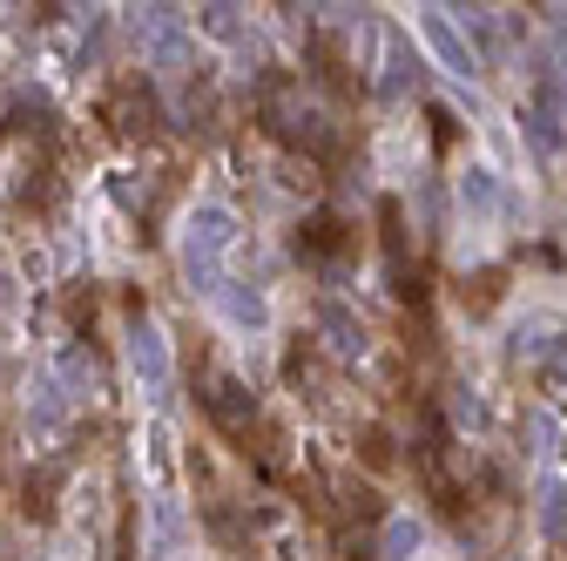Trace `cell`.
I'll list each match as a JSON object with an SVG mask.
<instances>
[{"instance_id":"cell-1","label":"cell","mask_w":567,"mask_h":561,"mask_svg":"<svg viewBox=\"0 0 567 561\" xmlns=\"http://www.w3.org/2000/svg\"><path fill=\"white\" fill-rule=\"evenodd\" d=\"M230 244H237V217L230 210H217V203H203L196 217H189V244H183V264H189V277L203 292H224V257H230Z\"/></svg>"},{"instance_id":"cell-2","label":"cell","mask_w":567,"mask_h":561,"mask_svg":"<svg viewBox=\"0 0 567 561\" xmlns=\"http://www.w3.org/2000/svg\"><path fill=\"white\" fill-rule=\"evenodd\" d=\"M102 122H109L115 135H156V122H163L156 89L142 82V75H115L109 95H102Z\"/></svg>"},{"instance_id":"cell-3","label":"cell","mask_w":567,"mask_h":561,"mask_svg":"<svg viewBox=\"0 0 567 561\" xmlns=\"http://www.w3.org/2000/svg\"><path fill=\"white\" fill-rule=\"evenodd\" d=\"M203 412L217 419L230 440H250V434H257V399H250L244 379H209V386H203Z\"/></svg>"},{"instance_id":"cell-4","label":"cell","mask_w":567,"mask_h":561,"mask_svg":"<svg viewBox=\"0 0 567 561\" xmlns=\"http://www.w3.org/2000/svg\"><path fill=\"white\" fill-rule=\"evenodd\" d=\"M128 366H135V379H142V392H150V399H163L169 392V345H163V332L150 325V318H135L128 325Z\"/></svg>"},{"instance_id":"cell-5","label":"cell","mask_w":567,"mask_h":561,"mask_svg":"<svg viewBox=\"0 0 567 561\" xmlns=\"http://www.w3.org/2000/svg\"><path fill=\"white\" fill-rule=\"evenodd\" d=\"M344 251H351V231H344V217H331V210H311V217L298 224V257L331 264V257H344Z\"/></svg>"},{"instance_id":"cell-6","label":"cell","mask_w":567,"mask_h":561,"mask_svg":"<svg viewBox=\"0 0 567 561\" xmlns=\"http://www.w3.org/2000/svg\"><path fill=\"white\" fill-rule=\"evenodd\" d=\"M419 28H425V41H433V54L453 68V75H473V54H466V41L453 34V21H446V14H419Z\"/></svg>"},{"instance_id":"cell-7","label":"cell","mask_w":567,"mask_h":561,"mask_svg":"<svg viewBox=\"0 0 567 561\" xmlns=\"http://www.w3.org/2000/svg\"><path fill=\"white\" fill-rule=\"evenodd\" d=\"M318 325L331 332V345H338V353H344V359H359V353H365V325H359V318H351L344 305H324V312H318Z\"/></svg>"},{"instance_id":"cell-8","label":"cell","mask_w":567,"mask_h":561,"mask_svg":"<svg viewBox=\"0 0 567 561\" xmlns=\"http://www.w3.org/2000/svg\"><path fill=\"white\" fill-rule=\"evenodd\" d=\"M501 292H507V271L493 264V271H473L466 285H460V305L466 312H493V305H501Z\"/></svg>"},{"instance_id":"cell-9","label":"cell","mask_w":567,"mask_h":561,"mask_svg":"<svg viewBox=\"0 0 567 561\" xmlns=\"http://www.w3.org/2000/svg\"><path fill=\"white\" fill-rule=\"evenodd\" d=\"M284 379H291L298 392L324 379V366H318V345H311V338H291V353H284Z\"/></svg>"},{"instance_id":"cell-10","label":"cell","mask_w":567,"mask_h":561,"mask_svg":"<svg viewBox=\"0 0 567 561\" xmlns=\"http://www.w3.org/2000/svg\"><path fill=\"white\" fill-rule=\"evenodd\" d=\"M520 135H527V143H534V156H560V129H554V115L547 109H520Z\"/></svg>"},{"instance_id":"cell-11","label":"cell","mask_w":567,"mask_h":561,"mask_svg":"<svg viewBox=\"0 0 567 561\" xmlns=\"http://www.w3.org/2000/svg\"><path fill=\"white\" fill-rule=\"evenodd\" d=\"M412 548H419V521L385 514V561H412Z\"/></svg>"},{"instance_id":"cell-12","label":"cell","mask_w":567,"mask_h":561,"mask_svg":"<svg viewBox=\"0 0 567 561\" xmlns=\"http://www.w3.org/2000/svg\"><path fill=\"white\" fill-rule=\"evenodd\" d=\"M419 89V54H405V41H392V75H385V95H405Z\"/></svg>"},{"instance_id":"cell-13","label":"cell","mask_w":567,"mask_h":561,"mask_svg":"<svg viewBox=\"0 0 567 561\" xmlns=\"http://www.w3.org/2000/svg\"><path fill=\"white\" fill-rule=\"evenodd\" d=\"M460 203H473V210H493V203H501V183H493V170H466Z\"/></svg>"},{"instance_id":"cell-14","label":"cell","mask_w":567,"mask_h":561,"mask_svg":"<svg viewBox=\"0 0 567 561\" xmlns=\"http://www.w3.org/2000/svg\"><path fill=\"white\" fill-rule=\"evenodd\" d=\"M540 528H547L554 541L567 534V487H560V480H547V494H540Z\"/></svg>"},{"instance_id":"cell-15","label":"cell","mask_w":567,"mask_h":561,"mask_svg":"<svg viewBox=\"0 0 567 561\" xmlns=\"http://www.w3.org/2000/svg\"><path fill=\"white\" fill-rule=\"evenodd\" d=\"M359 460H365V467H379V473H385V467H392V460H399V453H392V434H385V427H365V434H359Z\"/></svg>"},{"instance_id":"cell-16","label":"cell","mask_w":567,"mask_h":561,"mask_svg":"<svg viewBox=\"0 0 567 561\" xmlns=\"http://www.w3.org/2000/svg\"><path fill=\"white\" fill-rule=\"evenodd\" d=\"M196 28H203V34H217V41H237V34H244L237 8H203V14H196Z\"/></svg>"},{"instance_id":"cell-17","label":"cell","mask_w":567,"mask_h":561,"mask_svg":"<svg viewBox=\"0 0 567 561\" xmlns=\"http://www.w3.org/2000/svg\"><path fill=\"white\" fill-rule=\"evenodd\" d=\"M230 312H237L244 325H264V298H257V292H230Z\"/></svg>"},{"instance_id":"cell-18","label":"cell","mask_w":567,"mask_h":561,"mask_svg":"<svg viewBox=\"0 0 567 561\" xmlns=\"http://www.w3.org/2000/svg\"><path fill=\"white\" fill-rule=\"evenodd\" d=\"M433 143H440V150H453V143H460V122H453L446 109H433Z\"/></svg>"}]
</instances>
